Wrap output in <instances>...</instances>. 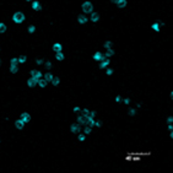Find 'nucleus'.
I'll list each match as a JSON object with an SVG mask.
<instances>
[{"label": "nucleus", "mask_w": 173, "mask_h": 173, "mask_svg": "<svg viewBox=\"0 0 173 173\" xmlns=\"http://www.w3.org/2000/svg\"><path fill=\"white\" fill-rule=\"evenodd\" d=\"M25 20H26V16H25L24 12H21V11H16L14 15H12V21H14L15 24H22L25 22Z\"/></svg>", "instance_id": "f257e3e1"}, {"label": "nucleus", "mask_w": 173, "mask_h": 173, "mask_svg": "<svg viewBox=\"0 0 173 173\" xmlns=\"http://www.w3.org/2000/svg\"><path fill=\"white\" fill-rule=\"evenodd\" d=\"M81 10H82V12L84 14H91L92 11H93V5L91 1H84L82 5H81Z\"/></svg>", "instance_id": "f03ea898"}, {"label": "nucleus", "mask_w": 173, "mask_h": 173, "mask_svg": "<svg viewBox=\"0 0 173 173\" xmlns=\"http://www.w3.org/2000/svg\"><path fill=\"white\" fill-rule=\"evenodd\" d=\"M99 19H101V17H99L98 12H96V11H92V12H91V16H90L89 20L91 21V22H93V24H97V22L99 21Z\"/></svg>", "instance_id": "7ed1b4c3"}, {"label": "nucleus", "mask_w": 173, "mask_h": 173, "mask_svg": "<svg viewBox=\"0 0 173 173\" xmlns=\"http://www.w3.org/2000/svg\"><path fill=\"white\" fill-rule=\"evenodd\" d=\"M80 130H81V125H80L79 123H74V124H71V125H70V131H71V133L77 134V133H80Z\"/></svg>", "instance_id": "20e7f679"}, {"label": "nucleus", "mask_w": 173, "mask_h": 173, "mask_svg": "<svg viewBox=\"0 0 173 173\" xmlns=\"http://www.w3.org/2000/svg\"><path fill=\"white\" fill-rule=\"evenodd\" d=\"M42 76H43V74L39 70H31V77H33V79L39 80V79H42Z\"/></svg>", "instance_id": "39448f33"}, {"label": "nucleus", "mask_w": 173, "mask_h": 173, "mask_svg": "<svg viewBox=\"0 0 173 173\" xmlns=\"http://www.w3.org/2000/svg\"><path fill=\"white\" fill-rule=\"evenodd\" d=\"M111 64V59L108 58V59H102V60L99 61V69H106L108 68Z\"/></svg>", "instance_id": "423d86ee"}, {"label": "nucleus", "mask_w": 173, "mask_h": 173, "mask_svg": "<svg viewBox=\"0 0 173 173\" xmlns=\"http://www.w3.org/2000/svg\"><path fill=\"white\" fill-rule=\"evenodd\" d=\"M20 118H21V119L25 122V124H26V123H30V120H31V114L27 113V112H22L21 113V116H20Z\"/></svg>", "instance_id": "0eeeda50"}, {"label": "nucleus", "mask_w": 173, "mask_h": 173, "mask_svg": "<svg viewBox=\"0 0 173 173\" xmlns=\"http://www.w3.org/2000/svg\"><path fill=\"white\" fill-rule=\"evenodd\" d=\"M86 22H89V17L85 15H79L77 16V24L79 25H85Z\"/></svg>", "instance_id": "6e6552de"}, {"label": "nucleus", "mask_w": 173, "mask_h": 173, "mask_svg": "<svg viewBox=\"0 0 173 173\" xmlns=\"http://www.w3.org/2000/svg\"><path fill=\"white\" fill-rule=\"evenodd\" d=\"M15 126H16V129H19V130H22L25 128V122L21 119V118H19L16 122H15Z\"/></svg>", "instance_id": "1a4fd4ad"}, {"label": "nucleus", "mask_w": 173, "mask_h": 173, "mask_svg": "<svg viewBox=\"0 0 173 173\" xmlns=\"http://www.w3.org/2000/svg\"><path fill=\"white\" fill-rule=\"evenodd\" d=\"M32 10H34V11L42 10V5L39 4V1H37V0H32Z\"/></svg>", "instance_id": "9d476101"}, {"label": "nucleus", "mask_w": 173, "mask_h": 173, "mask_svg": "<svg viewBox=\"0 0 173 173\" xmlns=\"http://www.w3.org/2000/svg\"><path fill=\"white\" fill-rule=\"evenodd\" d=\"M52 49L55 52V53H58V52H63V44L59 42H56L53 44V47H52Z\"/></svg>", "instance_id": "9b49d317"}, {"label": "nucleus", "mask_w": 173, "mask_h": 173, "mask_svg": "<svg viewBox=\"0 0 173 173\" xmlns=\"http://www.w3.org/2000/svg\"><path fill=\"white\" fill-rule=\"evenodd\" d=\"M48 85V81L46 79H39L37 81V86H39V89H46Z\"/></svg>", "instance_id": "f8f14e48"}, {"label": "nucleus", "mask_w": 173, "mask_h": 173, "mask_svg": "<svg viewBox=\"0 0 173 173\" xmlns=\"http://www.w3.org/2000/svg\"><path fill=\"white\" fill-rule=\"evenodd\" d=\"M92 58H93V60L95 61H101L103 59V54L102 53H101V52H95L93 53V56H92Z\"/></svg>", "instance_id": "ddd939ff"}, {"label": "nucleus", "mask_w": 173, "mask_h": 173, "mask_svg": "<svg viewBox=\"0 0 173 173\" xmlns=\"http://www.w3.org/2000/svg\"><path fill=\"white\" fill-rule=\"evenodd\" d=\"M37 81L38 80L33 79V77H30V79L27 80V86L30 87V89H32V87H34V86H37Z\"/></svg>", "instance_id": "4468645a"}, {"label": "nucleus", "mask_w": 173, "mask_h": 173, "mask_svg": "<svg viewBox=\"0 0 173 173\" xmlns=\"http://www.w3.org/2000/svg\"><path fill=\"white\" fill-rule=\"evenodd\" d=\"M113 55H114V51H113V48H111V49H107V51H106V53L103 54V59H108V58H112Z\"/></svg>", "instance_id": "2eb2a0df"}, {"label": "nucleus", "mask_w": 173, "mask_h": 173, "mask_svg": "<svg viewBox=\"0 0 173 173\" xmlns=\"http://www.w3.org/2000/svg\"><path fill=\"white\" fill-rule=\"evenodd\" d=\"M76 123H79L80 125L86 124V117H85L84 114H82V116H77V118H76Z\"/></svg>", "instance_id": "dca6fc26"}, {"label": "nucleus", "mask_w": 173, "mask_h": 173, "mask_svg": "<svg viewBox=\"0 0 173 173\" xmlns=\"http://www.w3.org/2000/svg\"><path fill=\"white\" fill-rule=\"evenodd\" d=\"M116 4H117V6L119 9H124L126 5H128V0H118Z\"/></svg>", "instance_id": "f3484780"}, {"label": "nucleus", "mask_w": 173, "mask_h": 173, "mask_svg": "<svg viewBox=\"0 0 173 173\" xmlns=\"http://www.w3.org/2000/svg\"><path fill=\"white\" fill-rule=\"evenodd\" d=\"M55 59L58 61H63L64 59H65V55H64V53L63 52H58V53H55Z\"/></svg>", "instance_id": "a211bd4d"}, {"label": "nucleus", "mask_w": 173, "mask_h": 173, "mask_svg": "<svg viewBox=\"0 0 173 173\" xmlns=\"http://www.w3.org/2000/svg\"><path fill=\"white\" fill-rule=\"evenodd\" d=\"M51 84L53 86H58V85L60 84V79L58 77V76H53V79L51 80Z\"/></svg>", "instance_id": "6ab92c4d"}, {"label": "nucleus", "mask_w": 173, "mask_h": 173, "mask_svg": "<svg viewBox=\"0 0 173 173\" xmlns=\"http://www.w3.org/2000/svg\"><path fill=\"white\" fill-rule=\"evenodd\" d=\"M160 27H161V25L158 24V22H154V24L151 25V28L154 30L155 32H160L161 30H160Z\"/></svg>", "instance_id": "aec40b11"}, {"label": "nucleus", "mask_w": 173, "mask_h": 173, "mask_svg": "<svg viewBox=\"0 0 173 173\" xmlns=\"http://www.w3.org/2000/svg\"><path fill=\"white\" fill-rule=\"evenodd\" d=\"M103 47H104V49H106V51H107V49H111V48H113L112 41H106V42H104V44H103Z\"/></svg>", "instance_id": "412c9836"}, {"label": "nucleus", "mask_w": 173, "mask_h": 173, "mask_svg": "<svg viewBox=\"0 0 173 173\" xmlns=\"http://www.w3.org/2000/svg\"><path fill=\"white\" fill-rule=\"evenodd\" d=\"M19 71V65H10V73L11 74H16Z\"/></svg>", "instance_id": "4be33fe9"}, {"label": "nucleus", "mask_w": 173, "mask_h": 173, "mask_svg": "<svg viewBox=\"0 0 173 173\" xmlns=\"http://www.w3.org/2000/svg\"><path fill=\"white\" fill-rule=\"evenodd\" d=\"M91 133H92V126L86 125V128L84 129V134H85V135H90Z\"/></svg>", "instance_id": "5701e85b"}, {"label": "nucleus", "mask_w": 173, "mask_h": 173, "mask_svg": "<svg viewBox=\"0 0 173 173\" xmlns=\"http://www.w3.org/2000/svg\"><path fill=\"white\" fill-rule=\"evenodd\" d=\"M36 30H37V27L34 26V25H30L27 27V32L28 33H34L36 32Z\"/></svg>", "instance_id": "b1692460"}, {"label": "nucleus", "mask_w": 173, "mask_h": 173, "mask_svg": "<svg viewBox=\"0 0 173 173\" xmlns=\"http://www.w3.org/2000/svg\"><path fill=\"white\" fill-rule=\"evenodd\" d=\"M6 30H8V26L4 22H0V33H5Z\"/></svg>", "instance_id": "393cba45"}, {"label": "nucleus", "mask_w": 173, "mask_h": 173, "mask_svg": "<svg viewBox=\"0 0 173 173\" xmlns=\"http://www.w3.org/2000/svg\"><path fill=\"white\" fill-rule=\"evenodd\" d=\"M17 59H19V64H25V63L27 61V56H26V55H21V56H19Z\"/></svg>", "instance_id": "a878e982"}, {"label": "nucleus", "mask_w": 173, "mask_h": 173, "mask_svg": "<svg viewBox=\"0 0 173 173\" xmlns=\"http://www.w3.org/2000/svg\"><path fill=\"white\" fill-rule=\"evenodd\" d=\"M43 77H44V79L47 80V81H49V82H51V80L53 79V75H52L51 73H46V74L43 75Z\"/></svg>", "instance_id": "bb28decb"}, {"label": "nucleus", "mask_w": 173, "mask_h": 173, "mask_svg": "<svg viewBox=\"0 0 173 173\" xmlns=\"http://www.w3.org/2000/svg\"><path fill=\"white\" fill-rule=\"evenodd\" d=\"M114 74V70H113L112 68H106V75L107 76H112Z\"/></svg>", "instance_id": "cd10ccee"}, {"label": "nucleus", "mask_w": 173, "mask_h": 173, "mask_svg": "<svg viewBox=\"0 0 173 173\" xmlns=\"http://www.w3.org/2000/svg\"><path fill=\"white\" fill-rule=\"evenodd\" d=\"M10 65H19V59L17 58H12L10 60Z\"/></svg>", "instance_id": "c85d7f7f"}, {"label": "nucleus", "mask_w": 173, "mask_h": 173, "mask_svg": "<svg viewBox=\"0 0 173 173\" xmlns=\"http://www.w3.org/2000/svg\"><path fill=\"white\" fill-rule=\"evenodd\" d=\"M77 140L81 141V142H84V141L86 140V135H85V134H79V136H77Z\"/></svg>", "instance_id": "c756f323"}, {"label": "nucleus", "mask_w": 173, "mask_h": 173, "mask_svg": "<svg viewBox=\"0 0 173 173\" xmlns=\"http://www.w3.org/2000/svg\"><path fill=\"white\" fill-rule=\"evenodd\" d=\"M135 114H136V108H130V109H129V116L134 117Z\"/></svg>", "instance_id": "7c9ffc66"}, {"label": "nucleus", "mask_w": 173, "mask_h": 173, "mask_svg": "<svg viewBox=\"0 0 173 173\" xmlns=\"http://www.w3.org/2000/svg\"><path fill=\"white\" fill-rule=\"evenodd\" d=\"M81 109H82L81 107H79V106H75V107H73V112H74V113H79V112H81Z\"/></svg>", "instance_id": "2f4dec72"}, {"label": "nucleus", "mask_w": 173, "mask_h": 173, "mask_svg": "<svg viewBox=\"0 0 173 173\" xmlns=\"http://www.w3.org/2000/svg\"><path fill=\"white\" fill-rule=\"evenodd\" d=\"M36 64H37V65H43V64H44V60H43L42 58H38V59H36Z\"/></svg>", "instance_id": "473e14b6"}, {"label": "nucleus", "mask_w": 173, "mask_h": 173, "mask_svg": "<svg viewBox=\"0 0 173 173\" xmlns=\"http://www.w3.org/2000/svg\"><path fill=\"white\" fill-rule=\"evenodd\" d=\"M81 111H82V114H84L85 117H87V116H89V112H90L89 108H84V109H81Z\"/></svg>", "instance_id": "72a5a7b5"}, {"label": "nucleus", "mask_w": 173, "mask_h": 173, "mask_svg": "<svg viewBox=\"0 0 173 173\" xmlns=\"http://www.w3.org/2000/svg\"><path fill=\"white\" fill-rule=\"evenodd\" d=\"M96 116H97V114H96V112H95V111H90V112H89V117L96 118Z\"/></svg>", "instance_id": "f704fd0d"}, {"label": "nucleus", "mask_w": 173, "mask_h": 173, "mask_svg": "<svg viewBox=\"0 0 173 173\" xmlns=\"http://www.w3.org/2000/svg\"><path fill=\"white\" fill-rule=\"evenodd\" d=\"M93 126H96V128H101V126H102V123L99 122V120H95Z\"/></svg>", "instance_id": "c9c22d12"}, {"label": "nucleus", "mask_w": 173, "mask_h": 173, "mask_svg": "<svg viewBox=\"0 0 173 173\" xmlns=\"http://www.w3.org/2000/svg\"><path fill=\"white\" fill-rule=\"evenodd\" d=\"M44 65H46V68H47V69H51L52 68V61H44Z\"/></svg>", "instance_id": "e433bc0d"}, {"label": "nucleus", "mask_w": 173, "mask_h": 173, "mask_svg": "<svg viewBox=\"0 0 173 173\" xmlns=\"http://www.w3.org/2000/svg\"><path fill=\"white\" fill-rule=\"evenodd\" d=\"M114 101H116L117 103L122 102V96H119V95H118V96H116V97H114Z\"/></svg>", "instance_id": "4c0bfd02"}, {"label": "nucleus", "mask_w": 173, "mask_h": 173, "mask_svg": "<svg viewBox=\"0 0 173 173\" xmlns=\"http://www.w3.org/2000/svg\"><path fill=\"white\" fill-rule=\"evenodd\" d=\"M122 102L124 103V104H126V106H128V104L130 103V98H122Z\"/></svg>", "instance_id": "58836bf2"}, {"label": "nucleus", "mask_w": 173, "mask_h": 173, "mask_svg": "<svg viewBox=\"0 0 173 173\" xmlns=\"http://www.w3.org/2000/svg\"><path fill=\"white\" fill-rule=\"evenodd\" d=\"M172 122H173V117H168V118H167V123H168V124H172Z\"/></svg>", "instance_id": "ea45409f"}, {"label": "nucleus", "mask_w": 173, "mask_h": 173, "mask_svg": "<svg viewBox=\"0 0 173 173\" xmlns=\"http://www.w3.org/2000/svg\"><path fill=\"white\" fill-rule=\"evenodd\" d=\"M167 129H168L169 131H172V130H173V126H172V124H168V125H167Z\"/></svg>", "instance_id": "a19ab883"}, {"label": "nucleus", "mask_w": 173, "mask_h": 173, "mask_svg": "<svg viewBox=\"0 0 173 173\" xmlns=\"http://www.w3.org/2000/svg\"><path fill=\"white\" fill-rule=\"evenodd\" d=\"M111 1H112V3H114V4H116V3H117L118 0H111Z\"/></svg>", "instance_id": "79ce46f5"}, {"label": "nucleus", "mask_w": 173, "mask_h": 173, "mask_svg": "<svg viewBox=\"0 0 173 173\" xmlns=\"http://www.w3.org/2000/svg\"><path fill=\"white\" fill-rule=\"evenodd\" d=\"M26 1H28V3H30V1H32V0H26Z\"/></svg>", "instance_id": "37998d69"}, {"label": "nucleus", "mask_w": 173, "mask_h": 173, "mask_svg": "<svg viewBox=\"0 0 173 173\" xmlns=\"http://www.w3.org/2000/svg\"><path fill=\"white\" fill-rule=\"evenodd\" d=\"M0 64H1V59H0Z\"/></svg>", "instance_id": "c03bdc74"}]
</instances>
